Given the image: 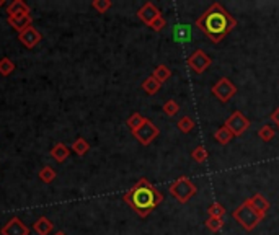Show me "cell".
I'll list each match as a JSON object with an SVG mask.
<instances>
[{
    "mask_svg": "<svg viewBox=\"0 0 279 235\" xmlns=\"http://www.w3.org/2000/svg\"><path fill=\"white\" fill-rule=\"evenodd\" d=\"M198 30L203 31L212 43H220L237 26V20L219 2L209 5V9L196 18Z\"/></svg>",
    "mask_w": 279,
    "mask_h": 235,
    "instance_id": "1",
    "label": "cell"
},
{
    "mask_svg": "<svg viewBox=\"0 0 279 235\" xmlns=\"http://www.w3.org/2000/svg\"><path fill=\"white\" fill-rule=\"evenodd\" d=\"M124 203L131 206L139 217H147L149 214L162 204L163 195L153 186L147 178H141L124 193Z\"/></svg>",
    "mask_w": 279,
    "mask_h": 235,
    "instance_id": "2",
    "label": "cell"
},
{
    "mask_svg": "<svg viewBox=\"0 0 279 235\" xmlns=\"http://www.w3.org/2000/svg\"><path fill=\"white\" fill-rule=\"evenodd\" d=\"M232 216H234V219L239 222L243 229H245L247 232H252L255 227L261 222V220L264 219L261 214H258L252 206L248 204V201L245 199L237 209H234V212H232Z\"/></svg>",
    "mask_w": 279,
    "mask_h": 235,
    "instance_id": "3",
    "label": "cell"
},
{
    "mask_svg": "<svg viewBox=\"0 0 279 235\" xmlns=\"http://www.w3.org/2000/svg\"><path fill=\"white\" fill-rule=\"evenodd\" d=\"M169 191H170V195L177 199L178 203H181V204H185V203H188L190 199L196 195V191H198V188H196V185H194L193 182L188 177H180V178H177L175 182H173L170 186H169Z\"/></svg>",
    "mask_w": 279,
    "mask_h": 235,
    "instance_id": "4",
    "label": "cell"
},
{
    "mask_svg": "<svg viewBox=\"0 0 279 235\" xmlns=\"http://www.w3.org/2000/svg\"><path fill=\"white\" fill-rule=\"evenodd\" d=\"M224 126L229 128V131L234 134V137H240L250 128V121L242 111H234L232 114L227 118V121L224 123Z\"/></svg>",
    "mask_w": 279,
    "mask_h": 235,
    "instance_id": "5",
    "label": "cell"
},
{
    "mask_svg": "<svg viewBox=\"0 0 279 235\" xmlns=\"http://www.w3.org/2000/svg\"><path fill=\"white\" fill-rule=\"evenodd\" d=\"M212 93H214V96L217 98L219 101H222V103H227V101H230L235 96V93H237V87L230 82L227 77H222V79H219L217 82L214 84V87H212Z\"/></svg>",
    "mask_w": 279,
    "mask_h": 235,
    "instance_id": "6",
    "label": "cell"
},
{
    "mask_svg": "<svg viewBox=\"0 0 279 235\" xmlns=\"http://www.w3.org/2000/svg\"><path fill=\"white\" fill-rule=\"evenodd\" d=\"M158 134H160L158 128L150 120H147L141 128L132 133V136H134L142 146H149V144H152V141L155 139V137H158Z\"/></svg>",
    "mask_w": 279,
    "mask_h": 235,
    "instance_id": "7",
    "label": "cell"
},
{
    "mask_svg": "<svg viewBox=\"0 0 279 235\" xmlns=\"http://www.w3.org/2000/svg\"><path fill=\"white\" fill-rule=\"evenodd\" d=\"M211 64H212L211 57H209L203 49H196L190 57H188V66H190L193 69V72H196V74L206 72Z\"/></svg>",
    "mask_w": 279,
    "mask_h": 235,
    "instance_id": "8",
    "label": "cell"
},
{
    "mask_svg": "<svg viewBox=\"0 0 279 235\" xmlns=\"http://www.w3.org/2000/svg\"><path fill=\"white\" fill-rule=\"evenodd\" d=\"M2 235H30V229L20 217H12L2 229H0Z\"/></svg>",
    "mask_w": 279,
    "mask_h": 235,
    "instance_id": "9",
    "label": "cell"
},
{
    "mask_svg": "<svg viewBox=\"0 0 279 235\" xmlns=\"http://www.w3.org/2000/svg\"><path fill=\"white\" fill-rule=\"evenodd\" d=\"M41 33L34 28V26H30V28H26L25 31L22 33H18V39H20V43H22L25 47H28V49H31V47L36 46L39 41H41Z\"/></svg>",
    "mask_w": 279,
    "mask_h": 235,
    "instance_id": "10",
    "label": "cell"
},
{
    "mask_svg": "<svg viewBox=\"0 0 279 235\" xmlns=\"http://www.w3.org/2000/svg\"><path fill=\"white\" fill-rule=\"evenodd\" d=\"M137 17L141 22H144L145 25H150L153 20H155L157 17H160V12L155 5H153L152 2H145L141 9L137 10Z\"/></svg>",
    "mask_w": 279,
    "mask_h": 235,
    "instance_id": "11",
    "label": "cell"
},
{
    "mask_svg": "<svg viewBox=\"0 0 279 235\" xmlns=\"http://www.w3.org/2000/svg\"><path fill=\"white\" fill-rule=\"evenodd\" d=\"M247 201H248V204L252 206L258 214H261L263 217L266 216V212L269 209V201L261 195V193H256V195H253L252 198H248Z\"/></svg>",
    "mask_w": 279,
    "mask_h": 235,
    "instance_id": "12",
    "label": "cell"
},
{
    "mask_svg": "<svg viewBox=\"0 0 279 235\" xmlns=\"http://www.w3.org/2000/svg\"><path fill=\"white\" fill-rule=\"evenodd\" d=\"M7 23L12 28H15L18 33L25 31L26 28L33 26V17L31 15H23V17H7Z\"/></svg>",
    "mask_w": 279,
    "mask_h": 235,
    "instance_id": "13",
    "label": "cell"
},
{
    "mask_svg": "<svg viewBox=\"0 0 279 235\" xmlns=\"http://www.w3.org/2000/svg\"><path fill=\"white\" fill-rule=\"evenodd\" d=\"M7 13H9V17H23V15H31V10L23 0H13L7 7Z\"/></svg>",
    "mask_w": 279,
    "mask_h": 235,
    "instance_id": "14",
    "label": "cell"
},
{
    "mask_svg": "<svg viewBox=\"0 0 279 235\" xmlns=\"http://www.w3.org/2000/svg\"><path fill=\"white\" fill-rule=\"evenodd\" d=\"M54 229V225L49 219H47L46 216H41L38 217L36 222L33 224V230L36 232L38 235H49Z\"/></svg>",
    "mask_w": 279,
    "mask_h": 235,
    "instance_id": "15",
    "label": "cell"
},
{
    "mask_svg": "<svg viewBox=\"0 0 279 235\" xmlns=\"http://www.w3.org/2000/svg\"><path fill=\"white\" fill-rule=\"evenodd\" d=\"M173 38L178 43H186V41H190L191 38V28L190 25H177L175 28H173Z\"/></svg>",
    "mask_w": 279,
    "mask_h": 235,
    "instance_id": "16",
    "label": "cell"
},
{
    "mask_svg": "<svg viewBox=\"0 0 279 235\" xmlns=\"http://www.w3.org/2000/svg\"><path fill=\"white\" fill-rule=\"evenodd\" d=\"M69 154H71V149L66 147L62 142H58V144H55V146L51 149V157L54 158L55 162H59V163L64 162L66 158L69 157Z\"/></svg>",
    "mask_w": 279,
    "mask_h": 235,
    "instance_id": "17",
    "label": "cell"
},
{
    "mask_svg": "<svg viewBox=\"0 0 279 235\" xmlns=\"http://www.w3.org/2000/svg\"><path fill=\"white\" fill-rule=\"evenodd\" d=\"M152 77L155 79L157 82H160V84H165V82L172 77V71L165 64H160V66H157L155 69H153Z\"/></svg>",
    "mask_w": 279,
    "mask_h": 235,
    "instance_id": "18",
    "label": "cell"
},
{
    "mask_svg": "<svg viewBox=\"0 0 279 235\" xmlns=\"http://www.w3.org/2000/svg\"><path fill=\"white\" fill-rule=\"evenodd\" d=\"M214 139L217 141V142L220 144V146H227V144L234 139V134L230 133L229 128H226V126H220L217 131H215Z\"/></svg>",
    "mask_w": 279,
    "mask_h": 235,
    "instance_id": "19",
    "label": "cell"
},
{
    "mask_svg": "<svg viewBox=\"0 0 279 235\" xmlns=\"http://www.w3.org/2000/svg\"><path fill=\"white\" fill-rule=\"evenodd\" d=\"M160 88H162V84H160V82H157L155 79L152 77V75L142 82V90H144V92L147 93V95H155Z\"/></svg>",
    "mask_w": 279,
    "mask_h": 235,
    "instance_id": "20",
    "label": "cell"
},
{
    "mask_svg": "<svg viewBox=\"0 0 279 235\" xmlns=\"http://www.w3.org/2000/svg\"><path fill=\"white\" fill-rule=\"evenodd\" d=\"M177 128H178L183 134H188V133H191V131H193L194 128H196V123H194L193 118H190V116H183V118H180V120H178Z\"/></svg>",
    "mask_w": 279,
    "mask_h": 235,
    "instance_id": "21",
    "label": "cell"
},
{
    "mask_svg": "<svg viewBox=\"0 0 279 235\" xmlns=\"http://www.w3.org/2000/svg\"><path fill=\"white\" fill-rule=\"evenodd\" d=\"M77 155H80V157H83L87 154V152L90 150V144L83 139V137H77V139L74 141V144H72V147H71Z\"/></svg>",
    "mask_w": 279,
    "mask_h": 235,
    "instance_id": "22",
    "label": "cell"
},
{
    "mask_svg": "<svg viewBox=\"0 0 279 235\" xmlns=\"http://www.w3.org/2000/svg\"><path fill=\"white\" fill-rule=\"evenodd\" d=\"M145 121H147V118H144L141 113H132L128 118V126H129V129L132 131V133H134V131H137L139 128H141Z\"/></svg>",
    "mask_w": 279,
    "mask_h": 235,
    "instance_id": "23",
    "label": "cell"
},
{
    "mask_svg": "<svg viewBox=\"0 0 279 235\" xmlns=\"http://www.w3.org/2000/svg\"><path fill=\"white\" fill-rule=\"evenodd\" d=\"M276 136V131L269 126V124H264V126L260 128V131H258V137L263 141V142H269L273 141V137Z\"/></svg>",
    "mask_w": 279,
    "mask_h": 235,
    "instance_id": "24",
    "label": "cell"
},
{
    "mask_svg": "<svg viewBox=\"0 0 279 235\" xmlns=\"http://www.w3.org/2000/svg\"><path fill=\"white\" fill-rule=\"evenodd\" d=\"M191 157H193V160L194 162H198V163H204L207 160V157H209V152L204 146H198L196 149H194L191 152Z\"/></svg>",
    "mask_w": 279,
    "mask_h": 235,
    "instance_id": "25",
    "label": "cell"
},
{
    "mask_svg": "<svg viewBox=\"0 0 279 235\" xmlns=\"http://www.w3.org/2000/svg\"><path fill=\"white\" fill-rule=\"evenodd\" d=\"M38 177L43 183H52L55 180V170L52 167H43L39 170Z\"/></svg>",
    "mask_w": 279,
    "mask_h": 235,
    "instance_id": "26",
    "label": "cell"
},
{
    "mask_svg": "<svg viewBox=\"0 0 279 235\" xmlns=\"http://www.w3.org/2000/svg\"><path fill=\"white\" fill-rule=\"evenodd\" d=\"M162 109H163V113H165L166 116L173 118L175 114H178V111H180V105H178V103H177L175 100H166V101L163 103Z\"/></svg>",
    "mask_w": 279,
    "mask_h": 235,
    "instance_id": "27",
    "label": "cell"
},
{
    "mask_svg": "<svg viewBox=\"0 0 279 235\" xmlns=\"http://www.w3.org/2000/svg\"><path fill=\"white\" fill-rule=\"evenodd\" d=\"M207 214H209V217L222 219V217H224V214H226V207L222 206L220 203H212L211 206L207 207Z\"/></svg>",
    "mask_w": 279,
    "mask_h": 235,
    "instance_id": "28",
    "label": "cell"
},
{
    "mask_svg": "<svg viewBox=\"0 0 279 235\" xmlns=\"http://www.w3.org/2000/svg\"><path fill=\"white\" fill-rule=\"evenodd\" d=\"M13 71H15V64H13V61L9 59V57H2L0 59V74L7 77V75H10Z\"/></svg>",
    "mask_w": 279,
    "mask_h": 235,
    "instance_id": "29",
    "label": "cell"
},
{
    "mask_svg": "<svg viewBox=\"0 0 279 235\" xmlns=\"http://www.w3.org/2000/svg\"><path fill=\"white\" fill-rule=\"evenodd\" d=\"M206 227L211 232H220L222 230V227H224V220L219 219V217H207L206 220Z\"/></svg>",
    "mask_w": 279,
    "mask_h": 235,
    "instance_id": "30",
    "label": "cell"
},
{
    "mask_svg": "<svg viewBox=\"0 0 279 235\" xmlns=\"http://www.w3.org/2000/svg\"><path fill=\"white\" fill-rule=\"evenodd\" d=\"M111 5H113L111 0H93L92 2V7L98 13H106L111 9Z\"/></svg>",
    "mask_w": 279,
    "mask_h": 235,
    "instance_id": "31",
    "label": "cell"
},
{
    "mask_svg": "<svg viewBox=\"0 0 279 235\" xmlns=\"http://www.w3.org/2000/svg\"><path fill=\"white\" fill-rule=\"evenodd\" d=\"M149 26H150V28H152L153 31H162V30L165 28V26H166V20H165L162 15H160V17H157L155 20H153V22H152Z\"/></svg>",
    "mask_w": 279,
    "mask_h": 235,
    "instance_id": "32",
    "label": "cell"
},
{
    "mask_svg": "<svg viewBox=\"0 0 279 235\" xmlns=\"http://www.w3.org/2000/svg\"><path fill=\"white\" fill-rule=\"evenodd\" d=\"M269 118H271V121H273V123L276 124V126L279 128V106L274 109L273 113H271V116H269Z\"/></svg>",
    "mask_w": 279,
    "mask_h": 235,
    "instance_id": "33",
    "label": "cell"
},
{
    "mask_svg": "<svg viewBox=\"0 0 279 235\" xmlns=\"http://www.w3.org/2000/svg\"><path fill=\"white\" fill-rule=\"evenodd\" d=\"M5 5V0H0V7H4Z\"/></svg>",
    "mask_w": 279,
    "mask_h": 235,
    "instance_id": "34",
    "label": "cell"
},
{
    "mask_svg": "<svg viewBox=\"0 0 279 235\" xmlns=\"http://www.w3.org/2000/svg\"><path fill=\"white\" fill-rule=\"evenodd\" d=\"M54 235H66L64 232H58V233H54Z\"/></svg>",
    "mask_w": 279,
    "mask_h": 235,
    "instance_id": "35",
    "label": "cell"
}]
</instances>
